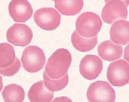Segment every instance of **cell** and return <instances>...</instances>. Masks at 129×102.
<instances>
[{
	"mask_svg": "<svg viewBox=\"0 0 129 102\" xmlns=\"http://www.w3.org/2000/svg\"><path fill=\"white\" fill-rule=\"evenodd\" d=\"M72 61V55L67 49H58L48 58L46 72L52 79H60L67 74Z\"/></svg>",
	"mask_w": 129,
	"mask_h": 102,
	"instance_id": "obj_1",
	"label": "cell"
},
{
	"mask_svg": "<svg viewBox=\"0 0 129 102\" xmlns=\"http://www.w3.org/2000/svg\"><path fill=\"white\" fill-rule=\"evenodd\" d=\"M103 23L100 16L92 12H84L77 18L76 31L84 38H92L100 32Z\"/></svg>",
	"mask_w": 129,
	"mask_h": 102,
	"instance_id": "obj_2",
	"label": "cell"
},
{
	"mask_svg": "<svg viewBox=\"0 0 129 102\" xmlns=\"http://www.w3.org/2000/svg\"><path fill=\"white\" fill-rule=\"evenodd\" d=\"M21 62L24 70L29 73H36L44 68L46 56L41 48L29 46L23 51Z\"/></svg>",
	"mask_w": 129,
	"mask_h": 102,
	"instance_id": "obj_3",
	"label": "cell"
},
{
	"mask_svg": "<svg viewBox=\"0 0 129 102\" xmlns=\"http://www.w3.org/2000/svg\"><path fill=\"white\" fill-rule=\"evenodd\" d=\"M87 98L89 102H115L116 93L108 82L98 81L89 86Z\"/></svg>",
	"mask_w": 129,
	"mask_h": 102,
	"instance_id": "obj_4",
	"label": "cell"
},
{
	"mask_svg": "<svg viewBox=\"0 0 129 102\" xmlns=\"http://www.w3.org/2000/svg\"><path fill=\"white\" fill-rule=\"evenodd\" d=\"M106 76L113 86L121 87L129 83V63L120 59L109 65Z\"/></svg>",
	"mask_w": 129,
	"mask_h": 102,
	"instance_id": "obj_5",
	"label": "cell"
},
{
	"mask_svg": "<svg viewBox=\"0 0 129 102\" xmlns=\"http://www.w3.org/2000/svg\"><path fill=\"white\" fill-rule=\"evenodd\" d=\"M34 20L37 26L42 29L54 31L60 24L61 15L54 8L45 7L36 11Z\"/></svg>",
	"mask_w": 129,
	"mask_h": 102,
	"instance_id": "obj_6",
	"label": "cell"
},
{
	"mask_svg": "<svg viewBox=\"0 0 129 102\" xmlns=\"http://www.w3.org/2000/svg\"><path fill=\"white\" fill-rule=\"evenodd\" d=\"M7 41L15 46L24 47L30 43L33 33L24 23H15L8 29L6 33Z\"/></svg>",
	"mask_w": 129,
	"mask_h": 102,
	"instance_id": "obj_7",
	"label": "cell"
},
{
	"mask_svg": "<svg viewBox=\"0 0 129 102\" xmlns=\"http://www.w3.org/2000/svg\"><path fill=\"white\" fill-rule=\"evenodd\" d=\"M127 17V7L121 0L109 1L101 12L103 20L108 24H113L120 20H125Z\"/></svg>",
	"mask_w": 129,
	"mask_h": 102,
	"instance_id": "obj_8",
	"label": "cell"
},
{
	"mask_svg": "<svg viewBox=\"0 0 129 102\" xmlns=\"http://www.w3.org/2000/svg\"><path fill=\"white\" fill-rule=\"evenodd\" d=\"M102 70L103 62L98 56L87 55L80 61L79 71L82 76L87 80L98 78Z\"/></svg>",
	"mask_w": 129,
	"mask_h": 102,
	"instance_id": "obj_9",
	"label": "cell"
},
{
	"mask_svg": "<svg viewBox=\"0 0 129 102\" xmlns=\"http://www.w3.org/2000/svg\"><path fill=\"white\" fill-rule=\"evenodd\" d=\"M8 12L16 22H25L31 18L33 9L27 0H12L8 5Z\"/></svg>",
	"mask_w": 129,
	"mask_h": 102,
	"instance_id": "obj_10",
	"label": "cell"
},
{
	"mask_svg": "<svg viewBox=\"0 0 129 102\" xmlns=\"http://www.w3.org/2000/svg\"><path fill=\"white\" fill-rule=\"evenodd\" d=\"M110 39L118 44H129V22L120 20L113 23L110 31Z\"/></svg>",
	"mask_w": 129,
	"mask_h": 102,
	"instance_id": "obj_11",
	"label": "cell"
},
{
	"mask_svg": "<svg viewBox=\"0 0 129 102\" xmlns=\"http://www.w3.org/2000/svg\"><path fill=\"white\" fill-rule=\"evenodd\" d=\"M98 53L100 58L108 62H112L122 57L123 47L110 40L102 42L98 47Z\"/></svg>",
	"mask_w": 129,
	"mask_h": 102,
	"instance_id": "obj_12",
	"label": "cell"
},
{
	"mask_svg": "<svg viewBox=\"0 0 129 102\" xmlns=\"http://www.w3.org/2000/svg\"><path fill=\"white\" fill-rule=\"evenodd\" d=\"M53 96V92L47 89L43 81L32 84L28 92V98L30 102H51Z\"/></svg>",
	"mask_w": 129,
	"mask_h": 102,
	"instance_id": "obj_13",
	"label": "cell"
},
{
	"mask_svg": "<svg viewBox=\"0 0 129 102\" xmlns=\"http://www.w3.org/2000/svg\"><path fill=\"white\" fill-rule=\"evenodd\" d=\"M54 7L61 14L74 16L82 10L84 6L83 0H54Z\"/></svg>",
	"mask_w": 129,
	"mask_h": 102,
	"instance_id": "obj_14",
	"label": "cell"
},
{
	"mask_svg": "<svg viewBox=\"0 0 129 102\" xmlns=\"http://www.w3.org/2000/svg\"><path fill=\"white\" fill-rule=\"evenodd\" d=\"M71 42L75 49L80 52H87L94 49L98 43V36L92 38H84L77 31L73 32L71 36Z\"/></svg>",
	"mask_w": 129,
	"mask_h": 102,
	"instance_id": "obj_15",
	"label": "cell"
},
{
	"mask_svg": "<svg viewBox=\"0 0 129 102\" xmlns=\"http://www.w3.org/2000/svg\"><path fill=\"white\" fill-rule=\"evenodd\" d=\"M2 95L5 102H23L25 96L23 88L16 84L5 86Z\"/></svg>",
	"mask_w": 129,
	"mask_h": 102,
	"instance_id": "obj_16",
	"label": "cell"
},
{
	"mask_svg": "<svg viewBox=\"0 0 129 102\" xmlns=\"http://www.w3.org/2000/svg\"><path fill=\"white\" fill-rule=\"evenodd\" d=\"M16 58L13 46L8 43H0V69L12 65Z\"/></svg>",
	"mask_w": 129,
	"mask_h": 102,
	"instance_id": "obj_17",
	"label": "cell"
},
{
	"mask_svg": "<svg viewBox=\"0 0 129 102\" xmlns=\"http://www.w3.org/2000/svg\"><path fill=\"white\" fill-rule=\"evenodd\" d=\"M43 79L45 86L48 90L52 92L59 91L66 88L69 81L68 74L60 79H52L48 76L45 70L43 72Z\"/></svg>",
	"mask_w": 129,
	"mask_h": 102,
	"instance_id": "obj_18",
	"label": "cell"
},
{
	"mask_svg": "<svg viewBox=\"0 0 129 102\" xmlns=\"http://www.w3.org/2000/svg\"><path fill=\"white\" fill-rule=\"evenodd\" d=\"M21 67V63L20 62L19 59L18 58H16L15 61L12 65L7 67V68H3V69H0V75H3L5 77H11L15 75Z\"/></svg>",
	"mask_w": 129,
	"mask_h": 102,
	"instance_id": "obj_19",
	"label": "cell"
},
{
	"mask_svg": "<svg viewBox=\"0 0 129 102\" xmlns=\"http://www.w3.org/2000/svg\"><path fill=\"white\" fill-rule=\"evenodd\" d=\"M52 102H73L70 98L67 96H60L54 98Z\"/></svg>",
	"mask_w": 129,
	"mask_h": 102,
	"instance_id": "obj_20",
	"label": "cell"
},
{
	"mask_svg": "<svg viewBox=\"0 0 129 102\" xmlns=\"http://www.w3.org/2000/svg\"><path fill=\"white\" fill-rule=\"evenodd\" d=\"M123 58L128 63H129V44L125 47V49H124Z\"/></svg>",
	"mask_w": 129,
	"mask_h": 102,
	"instance_id": "obj_21",
	"label": "cell"
},
{
	"mask_svg": "<svg viewBox=\"0 0 129 102\" xmlns=\"http://www.w3.org/2000/svg\"><path fill=\"white\" fill-rule=\"evenodd\" d=\"M3 88V79H2V75H0V92L2 91V90Z\"/></svg>",
	"mask_w": 129,
	"mask_h": 102,
	"instance_id": "obj_22",
	"label": "cell"
},
{
	"mask_svg": "<svg viewBox=\"0 0 129 102\" xmlns=\"http://www.w3.org/2000/svg\"><path fill=\"white\" fill-rule=\"evenodd\" d=\"M105 1L106 3H107V2H108L110 0H105ZM121 1H122V2L125 3V5H126V7H128V6L129 5V0H121Z\"/></svg>",
	"mask_w": 129,
	"mask_h": 102,
	"instance_id": "obj_23",
	"label": "cell"
},
{
	"mask_svg": "<svg viewBox=\"0 0 129 102\" xmlns=\"http://www.w3.org/2000/svg\"><path fill=\"white\" fill-rule=\"evenodd\" d=\"M52 1H54V0H52Z\"/></svg>",
	"mask_w": 129,
	"mask_h": 102,
	"instance_id": "obj_24",
	"label": "cell"
}]
</instances>
